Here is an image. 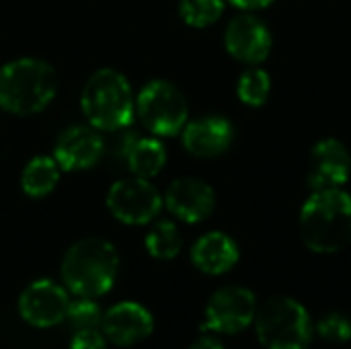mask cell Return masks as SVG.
<instances>
[{
  "label": "cell",
  "instance_id": "1",
  "mask_svg": "<svg viewBox=\"0 0 351 349\" xmlns=\"http://www.w3.org/2000/svg\"><path fill=\"white\" fill-rule=\"evenodd\" d=\"M300 237L313 253L331 255L351 245V195L341 187L313 191L300 210Z\"/></svg>",
  "mask_w": 351,
  "mask_h": 349
},
{
  "label": "cell",
  "instance_id": "2",
  "mask_svg": "<svg viewBox=\"0 0 351 349\" xmlns=\"http://www.w3.org/2000/svg\"><path fill=\"white\" fill-rule=\"evenodd\" d=\"M119 272L117 249L105 239H82L74 243L62 259V282L78 298H99L107 294Z\"/></svg>",
  "mask_w": 351,
  "mask_h": 349
},
{
  "label": "cell",
  "instance_id": "3",
  "mask_svg": "<svg viewBox=\"0 0 351 349\" xmlns=\"http://www.w3.org/2000/svg\"><path fill=\"white\" fill-rule=\"evenodd\" d=\"M58 93L53 66L39 58H19L0 68V107L27 117L43 111Z\"/></svg>",
  "mask_w": 351,
  "mask_h": 349
},
{
  "label": "cell",
  "instance_id": "4",
  "mask_svg": "<svg viewBox=\"0 0 351 349\" xmlns=\"http://www.w3.org/2000/svg\"><path fill=\"white\" fill-rule=\"evenodd\" d=\"M80 109L99 132L130 128L136 115V97L128 78L115 68H101L88 76L80 93Z\"/></svg>",
  "mask_w": 351,
  "mask_h": 349
},
{
  "label": "cell",
  "instance_id": "5",
  "mask_svg": "<svg viewBox=\"0 0 351 349\" xmlns=\"http://www.w3.org/2000/svg\"><path fill=\"white\" fill-rule=\"evenodd\" d=\"M257 339L265 349H306L315 335V323L302 302L290 296H271L255 315Z\"/></svg>",
  "mask_w": 351,
  "mask_h": 349
},
{
  "label": "cell",
  "instance_id": "6",
  "mask_svg": "<svg viewBox=\"0 0 351 349\" xmlns=\"http://www.w3.org/2000/svg\"><path fill=\"white\" fill-rule=\"evenodd\" d=\"M136 113L144 128L156 136L179 134L189 117L185 95L169 80H150L136 97Z\"/></svg>",
  "mask_w": 351,
  "mask_h": 349
},
{
  "label": "cell",
  "instance_id": "7",
  "mask_svg": "<svg viewBox=\"0 0 351 349\" xmlns=\"http://www.w3.org/2000/svg\"><path fill=\"white\" fill-rule=\"evenodd\" d=\"M105 202L111 216L130 226L152 222L165 206L160 191L150 183V179L142 177L115 181L109 187Z\"/></svg>",
  "mask_w": 351,
  "mask_h": 349
},
{
  "label": "cell",
  "instance_id": "8",
  "mask_svg": "<svg viewBox=\"0 0 351 349\" xmlns=\"http://www.w3.org/2000/svg\"><path fill=\"white\" fill-rule=\"evenodd\" d=\"M257 306V296L249 288L224 286L210 296L202 329L222 335L243 333L253 325Z\"/></svg>",
  "mask_w": 351,
  "mask_h": 349
},
{
  "label": "cell",
  "instance_id": "9",
  "mask_svg": "<svg viewBox=\"0 0 351 349\" xmlns=\"http://www.w3.org/2000/svg\"><path fill=\"white\" fill-rule=\"evenodd\" d=\"M70 306L66 286L51 280L31 282L19 296V315L23 321L37 329H49L64 323Z\"/></svg>",
  "mask_w": 351,
  "mask_h": 349
},
{
  "label": "cell",
  "instance_id": "10",
  "mask_svg": "<svg viewBox=\"0 0 351 349\" xmlns=\"http://www.w3.org/2000/svg\"><path fill=\"white\" fill-rule=\"evenodd\" d=\"M105 154V140L97 128L90 123L86 125H70L66 128L56 144H53V158L62 171L76 173L93 169L101 156Z\"/></svg>",
  "mask_w": 351,
  "mask_h": 349
},
{
  "label": "cell",
  "instance_id": "11",
  "mask_svg": "<svg viewBox=\"0 0 351 349\" xmlns=\"http://www.w3.org/2000/svg\"><path fill=\"white\" fill-rule=\"evenodd\" d=\"M226 51L249 66H257L267 60L271 51V33L263 21L253 14L234 16L224 31Z\"/></svg>",
  "mask_w": 351,
  "mask_h": 349
},
{
  "label": "cell",
  "instance_id": "12",
  "mask_svg": "<svg viewBox=\"0 0 351 349\" xmlns=\"http://www.w3.org/2000/svg\"><path fill=\"white\" fill-rule=\"evenodd\" d=\"M162 202L175 218L187 224H197L212 216L216 208V193L197 177H181L167 187Z\"/></svg>",
  "mask_w": 351,
  "mask_h": 349
},
{
  "label": "cell",
  "instance_id": "13",
  "mask_svg": "<svg viewBox=\"0 0 351 349\" xmlns=\"http://www.w3.org/2000/svg\"><path fill=\"white\" fill-rule=\"evenodd\" d=\"M154 331V319L138 302H119L103 313L101 333L119 348H132L148 339Z\"/></svg>",
  "mask_w": 351,
  "mask_h": 349
},
{
  "label": "cell",
  "instance_id": "14",
  "mask_svg": "<svg viewBox=\"0 0 351 349\" xmlns=\"http://www.w3.org/2000/svg\"><path fill=\"white\" fill-rule=\"evenodd\" d=\"M351 175L350 150L335 138H325L315 144L308 158L306 181L313 191L333 189L348 183Z\"/></svg>",
  "mask_w": 351,
  "mask_h": 349
},
{
  "label": "cell",
  "instance_id": "15",
  "mask_svg": "<svg viewBox=\"0 0 351 349\" xmlns=\"http://www.w3.org/2000/svg\"><path fill=\"white\" fill-rule=\"evenodd\" d=\"M181 138L189 154L197 158H214L230 148L234 140V128L222 115H208L185 123Z\"/></svg>",
  "mask_w": 351,
  "mask_h": 349
},
{
  "label": "cell",
  "instance_id": "16",
  "mask_svg": "<svg viewBox=\"0 0 351 349\" xmlns=\"http://www.w3.org/2000/svg\"><path fill=\"white\" fill-rule=\"evenodd\" d=\"M239 257L241 251L234 239L220 230L206 232L191 247V263L206 276H222L230 272Z\"/></svg>",
  "mask_w": 351,
  "mask_h": 349
},
{
  "label": "cell",
  "instance_id": "17",
  "mask_svg": "<svg viewBox=\"0 0 351 349\" xmlns=\"http://www.w3.org/2000/svg\"><path fill=\"white\" fill-rule=\"evenodd\" d=\"M60 173L62 169L53 156H45V154L35 156L25 165L21 173V189L25 195L33 200H41L58 187Z\"/></svg>",
  "mask_w": 351,
  "mask_h": 349
},
{
  "label": "cell",
  "instance_id": "18",
  "mask_svg": "<svg viewBox=\"0 0 351 349\" xmlns=\"http://www.w3.org/2000/svg\"><path fill=\"white\" fill-rule=\"evenodd\" d=\"M125 160L134 177L152 179L167 165V148L156 138H138Z\"/></svg>",
  "mask_w": 351,
  "mask_h": 349
},
{
  "label": "cell",
  "instance_id": "19",
  "mask_svg": "<svg viewBox=\"0 0 351 349\" xmlns=\"http://www.w3.org/2000/svg\"><path fill=\"white\" fill-rule=\"evenodd\" d=\"M146 251L160 261L175 259L183 249V237L175 222L171 220H158L144 239Z\"/></svg>",
  "mask_w": 351,
  "mask_h": 349
},
{
  "label": "cell",
  "instance_id": "20",
  "mask_svg": "<svg viewBox=\"0 0 351 349\" xmlns=\"http://www.w3.org/2000/svg\"><path fill=\"white\" fill-rule=\"evenodd\" d=\"M239 99L249 107H261L265 105L269 93H271V78L261 68H249L241 74L237 84Z\"/></svg>",
  "mask_w": 351,
  "mask_h": 349
},
{
  "label": "cell",
  "instance_id": "21",
  "mask_svg": "<svg viewBox=\"0 0 351 349\" xmlns=\"http://www.w3.org/2000/svg\"><path fill=\"white\" fill-rule=\"evenodd\" d=\"M224 12V0H181L179 16L185 25L204 29L214 25Z\"/></svg>",
  "mask_w": 351,
  "mask_h": 349
},
{
  "label": "cell",
  "instance_id": "22",
  "mask_svg": "<svg viewBox=\"0 0 351 349\" xmlns=\"http://www.w3.org/2000/svg\"><path fill=\"white\" fill-rule=\"evenodd\" d=\"M68 327L76 333V331H84V329H99L101 321H103V311L99 309V304L95 302V298H78L70 300L66 319Z\"/></svg>",
  "mask_w": 351,
  "mask_h": 349
},
{
  "label": "cell",
  "instance_id": "23",
  "mask_svg": "<svg viewBox=\"0 0 351 349\" xmlns=\"http://www.w3.org/2000/svg\"><path fill=\"white\" fill-rule=\"evenodd\" d=\"M315 333L327 344H348L351 339V319L343 313H327L315 323Z\"/></svg>",
  "mask_w": 351,
  "mask_h": 349
},
{
  "label": "cell",
  "instance_id": "24",
  "mask_svg": "<svg viewBox=\"0 0 351 349\" xmlns=\"http://www.w3.org/2000/svg\"><path fill=\"white\" fill-rule=\"evenodd\" d=\"M68 349H107V337L99 329L76 331L70 339Z\"/></svg>",
  "mask_w": 351,
  "mask_h": 349
},
{
  "label": "cell",
  "instance_id": "25",
  "mask_svg": "<svg viewBox=\"0 0 351 349\" xmlns=\"http://www.w3.org/2000/svg\"><path fill=\"white\" fill-rule=\"evenodd\" d=\"M189 349H226V348H224V344H222L218 337H214V335H204V337L195 339Z\"/></svg>",
  "mask_w": 351,
  "mask_h": 349
},
{
  "label": "cell",
  "instance_id": "26",
  "mask_svg": "<svg viewBox=\"0 0 351 349\" xmlns=\"http://www.w3.org/2000/svg\"><path fill=\"white\" fill-rule=\"evenodd\" d=\"M234 6L243 8V10H257V8H265L269 6L274 0H230Z\"/></svg>",
  "mask_w": 351,
  "mask_h": 349
}]
</instances>
